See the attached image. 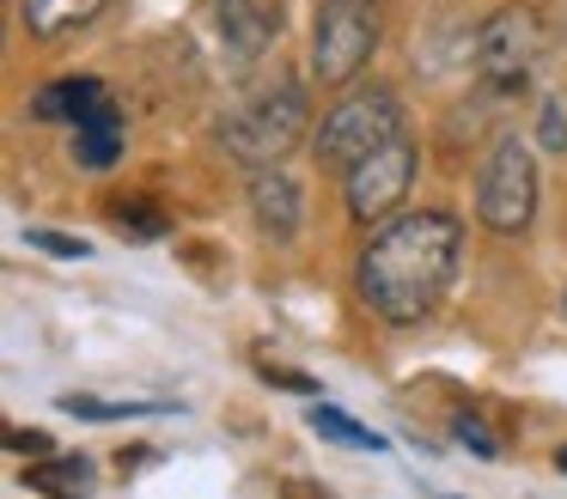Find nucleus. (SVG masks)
Instances as JSON below:
<instances>
[{
	"mask_svg": "<svg viewBox=\"0 0 567 499\" xmlns=\"http://www.w3.org/2000/svg\"><path fill=\"white\" fill-rule=\"evenodd\" d=\"M457 219L452 214H403L360 250L354 287L384 323H421L445 299L457 274Z\"/></svg>",
	"mask_w": 567,
	"mask_h": 499,
	"instance_id": "1",
	"label": "nucleus"
},
{
	"mask_svg": "<svg viewBox=\"0 0 567 499\" xmlns=\"http://www.w3.org/2000/svg\"><path fill=\"white\" fill-rule=\"evenodd\" d=\"M299 141H306V97H299V85L250 97L245 110H233L220 122V146L250 170H275Z\"/></svg>",
	"mask_w": 567,
	"mask_h": 499,
	"instance_id": "2",
	"label": "nucleus"
},
{
	"mask_svg": "<svg viewBox=\"0 0 567 499\" xmlns=\"http://www.w3.org/2000/svg\"><path fill=\"white\" fill-rule=\"evenodd\" d=\"M396 134H403V110H396V97L384 92V85H372V92L342 97V104L323 116L311 153H318L323 170H354L360 158H372L384 141H396Z\"/></svg>",
	"mask_w": 567,
	"mask_h": 499,
	"instance_id": "3",
	"label": "nucleus"
},
{
	"mask_svg": "<svg viewBox=\"0 0 567 499\" xmlns=\"http://www.w3.org/2000/svg\"><path fill=\"white\" fill-rule=\"evenodd\" d=\"M543 61V19L530 7H501L476 31V73L494 92H518Z\"/></svg>",
	"mask_w": 567,
	"mask_h": 499,
	"instance_id": "4",
	"label": "nucleus"
},
{
	"mask_svg": "<svg viewBox=\"0 0 567 499\" xmlns=\"http://www.w3.org/2000/svg\"><path fill=\"white\" fill-rule=\"evenodd\" d=\"M476 214H482V226L506 231V238L530 226V214H537V165H530V146L494 141L488 165H482V183H476Z\"/></svg>",
	"mask_w": 567,
	"mask_h": 499,
	"instance_id": "5",
	"label": "nucleus"
},
{
	"mask_svg": "<svg viewBox=\"0 0 567 499\" xmlns=\"http://www.w3.org/2000/svg\"><path fill=\"white\" fill-rule=\"evenodd\" d=\"M372 49H379V12L360 0H330L318 19V43H311V73L323 85H342L372 61Z\"/></svg>",
	"mask_w": 567,
	"mask_h": 499,
	"instance_id": "6",
	"label": "nucleus"
},
{
	"mask_svg": "<svg viewBox=\"0 0 567 499\" xmlns=\"http://www.w3.org/2000/svg\"><path fill=\"white\" fill-rule=\"evenodd\" d=\"M409 183H415V146L396 134V141H384L372 158H360V165L348 170V214L384 219L409 195Z\"/></svg>",
	"mask_w": 567,
	"mask_h": 499,
	"instance_id": "7",
	"label": "nucleus"
},
{
	"mask_svg": "<svg viewBox=\"0 0 567 499\" xmlns=\"http://www.w3.org/2000/svg\"><path fill=\"white\" fill-rule=\"evenodd\" d=\"M220 37L238 61H257L281 37V0H220Z\"/></svg>",
	"mask_w": 567,
	"mask_h": 499,
	"instance_id": "8",
	"label": "nucleus"
},
{
	"mask_svg": "<svg viewBox=\"0 0 567 499\" xmlns=\"http://www.w3.org/2000/svg\"><path fill=\"white\" fill-rule=\"evenodd\" d=\"M250 214H257V226L269 231L275 243H287L299 231V183L287 177L281 165L257 170V177H250Z\"/></svg>",
	"mask_w": 567,
	"mask_h": 499,
	"instance_id": "9",
	"label": "nucleus"
},
{
	"mask_svg": "<svg viewBox=\"0 0 567 499\" xmlns=\"http://www.w3.org/2000/svg\"><path fill=\"white\" fill-rule=\"evenodd\" d=\"M116 153H123V110L104 97L86 122H74V158L92 170H104V165H116Z\"/></svg>",
	"mask_w": 567,
	"mask_h": 499,
	"instance_id": "10",
	"label": "nucleus"
},
{
	"mask_svg": "<svg viewBox=\"0 0 567 499\" xmlns=\"http://www.w3.org/2000/svg\"><path fill=\"white\" fill-rule=\"evenodd\" d=\"M25 487H38L43 499H86L92 493V462L86 457H38L25 469Z\"/></svg>",
	"mask_w": 567,
	"mask_h": 499,
	"instance_id": "11",
	"label": "nucleus"
},
{
	"mask_svg": "<svg viewBox=\"0 0 567 499\" xmlns=\"http://www.w3.org/2000/svg\"><path fill=\"white\" fill-rule=\"evenodd\" d=\"M19 12H25L31 37H68V31L99 19L104 0H19Z\"/></svg>",
	"mask_w": 567,
	"mask_h": 499,
	"instance_id": "12",
	"label": "nucleus"
},
{
	"mask_svg": "<svg viewBox=\"0 0 567 499\" xmlns=\"http://www.w3.org/2000/svg\"><path fill=\"white\" fill-rule=\"evenodd\" d=\"M99 104H104V85L99 80H55L50 92L38 97V116H50V122H86Z\"/></svg>",
	"mask_w": 567,
	"mask_h": 499,
	"instance_id": "13",
	"label": "nucleus"
},
{
	"mask_svg": "<svg viewBox=\"0 0 567 499\" xmlns=\"http://www.w3.org/2000/svg\"><path fill=\"white\" fill-rule=\"evenodd\" d=\"M311 426H318L323 438H336V445H348V450H384V438H379V433H367V426H360L354 414L330 408V402H311Z\"/></svg>",
	"mask_w": 567,
	"mask_h": 499,
	"instance_id": "14",
	"label": "nucleus"
},
{
	"mask_svg": "<svg viewBox=\"0 0 567 499\" xmlns=\"http://www.w3.org/2000/svg\"><path fill=\"white\" fill-rule=\"evenodd\" d=\"M68 414L80 420H128V414H165V402H99V396H62Z\"/></svg>",
	"mask_w": 567,
	"mask_h": 499,
	"instance_id": "15",
	"label": "nucleus"
},
{
	"mask_svg": "<svg viewBox=\"0 0 567 499\" xmlns=\"http://www.w3.org/2000/svg\"><path fill=\"white\" fill-rule=\"evenodd\" d=\"M111 226L116 231H128V238H165V214H153V207L147 201H116L111 207Z\"/></svg>",
	"mask_w": 567,
	"mask_h": 499,
	"instance_id": "16",
	"label": "nucleus"
},
{
	"mask_svg": "<svg viewBox=\"0 0 567 499\" xmlns=\"http://www.w3.org/2000/svg\"><path fill=\"white\" fill-rule=\"evenodd\" d=\"M452 433H457V445H464V450H476V457H494V438H488V426H482L476 414H457Z\"/></svg>",
	"mask_w": 567,
	"mask_h": 499,
	"instance_id": "17",
	"label": "nucleus"
},
{
	"mask_svg": "<svg viewBox=\"0 0 567 499\" xmlns=\"http://www.w3.org/2000/svg\"><path fill=\"white\" fill-rule=\"evenodd\" d=\"M25 243H38V250H50V256H86V250H92V243L68 238V231H43V226H31Z\"/></svg>",
	"mask_w": 567,
	"mask_h": 499,
	"instance_id": "18",
	"label": "nucleus"
},
{
	"mask_svg": "<svg viewBox=\"0 0 567 499\" xmlns=\"http://www.w3.org/2000/svg\"><path fill=\"white\" fill-rule=\"evenodd\" d=\"M537 134H543V146H549V153H567V116H561V104H543V122H537Z\"/></svg>",
	"mask_w": 567,
	"mask_h": 499,
	"instance_id": "19",
	"label": "nucleus"
},
{
	"mask_svg": "<svg viewBox=\"0 0 567 499\" xmlns=\"http://www.w3.org/2000/svg\"><path fill=\"white\" fill-rule=\"evenodd\" d=\"M262 377H269V384H287V389H299V396H311V389H318L306 372H281V365H262Z\"/></svg>",
	"mask_w": 567,
	"mask_h": 499,
	"instance_id": "20",
	"label": "nucleus"
},
{
	"mask_svg": "<svg viewBox=\"0 0 567 499\" xmlns=\"http://www.w3.org/2000/svg\"><path fill=\"white\" fill-rule=\"evenodd\" d=\"M7 445H13V450H38V457H43V450H50V433H38V426H31V433H13Z\"/></svg>",
	"mask_w": 567,
	"mask_h": 499,
	"instance_id": "21",
	"label": "nucleus"
},
{
	"mask_svg": "<svg viewBox=\"0 0 567 499\" xmlns=\"http://www.w3.org/2000/svg\"><path fill=\"white\" fill-rule=\"evenodd\" d=\"M555 462H561V469H567V450H561V457H555Z\"/></svg>",
	"mask_w": 567,
	"mask_h": 499,
	"instance_id": "22",
	"label": "nucleus"
},
{
	"mask_svg": "<svg viewBox=\"0 0 567 499\" xmlns=\"http://www.w3.org/2000/svg\"><path fill=\"white\" fill-rule=\"evenodd\" d=\"M360 7H372V0H360Z\"/></svg>",
	"mask_w": 567,
	"mask_h": 499,
	"instance_id": "23",
	"label": "nucleus"
}]
</instances>
